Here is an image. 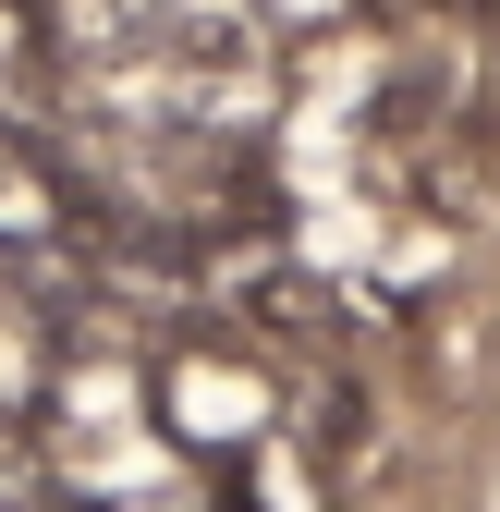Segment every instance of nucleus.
<instances>
[{"label": "nucleus", "mask_w": 500, "mask_h": 512, "mask_svg": "<svg viewBox=\"0 0 500 512\" xmlns=\"http://www.w3.org/2000/svg\"><path fill=\"white\" fill-rule=\"evenodd\" d=\"M147 403H159V439L183 464H244L257 439H281V378H269V354H244V342H196V354H171L159 378H147Z\"/></svg>", "instance_id": "obj_1"}]
</instances>
